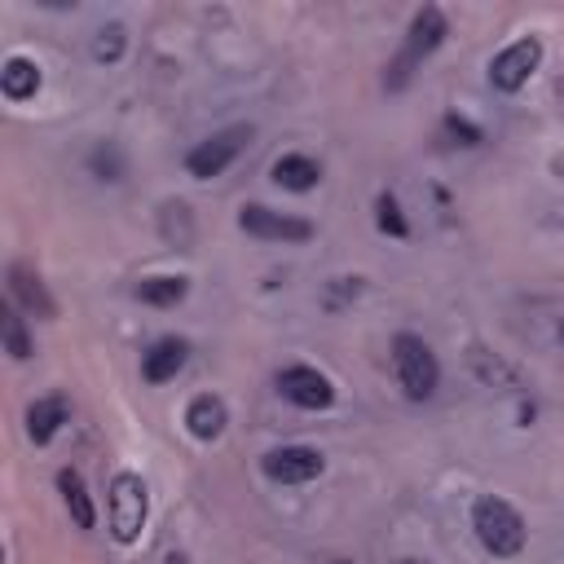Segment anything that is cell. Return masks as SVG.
<instances>
[{
  "instance_id": "obj_6",
  "label": "cell",
  "mask_w": 564,
  "mask_h": 564,
  "mask_svg": "<svg viewBox=\"0 0 564 564\" xmlns=\"http://www.w3.org/2000/svg\"><path fill=\"white\" fill-rule=\"evenodd\" d=\"M238 225L251 234V238H264V242H308L313 238V225L304 216H291V212H273L264 203H247L238 212Z\"/></svg>"
},
{
  "instance_id": "obj_7",
  "label": "cell",
  "mask_w": 564,
  "mask_h": 564,
  "mask_svg": "<svg viewBox=\"0 0 564 564\" xmlns=\"http://www.w3.org/2000/svg\"><path fill=\"white\" fill-rule=\"evenodd\" d=\"M538 62H542V44H538L533 35H524V40L507 44V48L489 62V84H494L498 93H516V88L529 84V75L538 70Z\"/></svg>"
},
{
  "instance_id": "obj_12",
  "label": "cell",
  "mask_w": 564,
  "mask_h": 564,
  "mask_svg": "<svg viewBox=\"0 0 564 564\" xmlns=\"http://www.w3.org/2000/svg\"><path fill=\"white\" fill-rule=\"evenodd\" d=\"M9 295H13L26 313H40V317H53V313H57L53 295L44 291V282H40V273H35L31 264H9Z\"/></svg>"
},
{
  "instance_id": "obj_20",
  "label": "cell",
  "mask_w": 564,
  "mask_h": 564,
  "mask_svg": "<svg viewBox=\"0 0 564 564\" xmlns=\"http://www.w3.org/2000/svg\"><path fill=\"white\" fill-rule=\"evenodd\" d=\"M88 167H93V172H97L101 181H119L128 163H123V150H119L115 141H101V145H97V150L88 154Z\"/></svg>"
},
{
  "instance_id": "obj_13",
  "label": "cell",
  "mask_w": 564,
  "mask_h": 564,
  "mask_svg": "<svg viewBox=\"0 0 564 564\" xmlns=\"http://www.w3.org/2000/svg\"><path fill=\"white\" fill-rule=\"evenodd\" d=\"M225 423H229V410H225V401H220L216 392H198V397L185 405V427H189L198 441H216V436L225 432Z\"/></svg>"
},
{
  "instance_id": "obj_16",
  "label": "cell",
  "mask_w": 564,
  "mask_h": 564,
  "mask_svg": "<svg viewBox=\"0 0 564 564\" xmlns=\"http://www.w3.org/2000/svg\"><path fill=\"white\" fill-rule=\"evenodd\" d=\"M0 88H4V97L9 101H26V97H35L40 93V66L31 62V57H4V66H0Z\"/></svg>"
},
{
  "instance_id": "obj_1",
  "label": "cell",
  "mask_w": 564,
  "mask_h": 564,
  "mask_svg": "<svg viewBox=\"0 0 564 564\" xmlns=\"http://www.w3.org/2000/svg\"><path fill=\"white\" fill-rule=\"evenodd\" d=\"M471 529H476V538H480V546L489 551V555H498V560H511V555H520L524 551V516L507 502V498H494V494H485V498H476V507H471Z\"/></svg>"
},
{
  "instance_id": "obj_18",
  "label": "cell",
  "mask_w": 564,
  "mask_h": 564,
  "mask_svg": "<svg viewBox=\"0 0 564 564\" xmlns=\"http://www.w3.org/2000/svg\"><path fill=\"white\" fill-rule=\"evenodd\" d=\"M0 335H4V352H9L13 361H26V357H31V335H26L22 313H18L13 304H4V313H0Z\"/></svg>"
},
{
  "instance_id": "obj_22",
  "label": "cell",
  "mask_w": 564,
  "mask_h": 564,
  "mask_svg": "<svg viewBox=\"0 0 564 564\" xmlns=\"http://www.w3.org/2000/svg\"><path fill=\"white\" fill-rule=\"evenodd\" d=\"M445 128H449L454 137H463V145H476V141H480V128H471V123H467V119H458V115H449V119H445Z\"/></svg>"
},
{
  "instance_id": "obj_14",
  "label": "cell",
  "mask_w": 564,
  "mask_h": 564,
  "mask_svg": "<svg viewBox=\"0 0 564 564\" xmlns=\"http://www.w3.org/2000/svg\"><path fill=\"white\" fill-rule=\"evenodd\" d=\"M57 494H62V502H66V511H70V520H75L79 529H93V524H97V507H93L88 485H84V476H79L75 467H62V471H57Z\"/></svg>"
},
{
  "instance_id": "obj_3",
  "label": "cell",
  "mask_w": 564,
  "mask_h": 564,
  "mask_svg": "<svg viewBox=\"0 0 564 564\" xmlns=\"http://www.w3.org/2000/svg\"><path fill=\"white\" fill-rule=\"evenodd\" d=\"M449 35V26H445V13L436 9V4H423L419 13H414V22H410V31H405V44H401V53H397V62L388 66L392 75H388V88H401L405 79H410V70L427 57V53H436L441 48V40Z\"/></svg>"
},
{
  "instance_id": "obj_24",
  "label": "cell",
  "mask_w": 564,
  "mask_h": 564,
  "mask_svg": "<svg viewBox=\"0 0 564 564\" xmlns=\"http://www.w3.org/2000/svg\"><path fill=\"white\" fill-rule=\"evenodd\" d=\"M560 344H564V322H560Z\"/></svg>"
},
{
  "instance_id": "obj_10",
  "label": "cell",
  "mask_w": 564,
  "mask_h": 564,
  "mask_svg": "<svg viewBox=\"0 0 564 564\" xmlns=\"http://www.w3.org/2000/svg\"><path fill=\"white\" fill-rule=\"evenodd\" d=\"M185 361H189V339L163 335L141 352V379L145 383H167V379H176L185 370Z\"/></svg>"
},
{
  "instance_id": "obj_2",
  "label": "cell",
  "mask_w": 564,
  "mask_h": 564,
  "mask_svg": "<svg viewBox=\"0 0 564 564\" xmlns=\"http://www.w3.org/2000/svg\"><path fill=\"white\" fill-rule=\"evenodd\" d=\"M392 366H397V379L405 388L410 401H427L441 383V366H436V352L423 344V335L414 330H401L392 339Z\"/></svg>"
},
{
  "instance_id": "obj_11",
  "label": "cell",
  "mask_w": 564,
  "mask_h": 564,
  "mask_svg": "<svg viewBox=\"0 0 564 564\" xmlns=\"http://www.w3.org/2000/svg\"><path fill=\"white\" fill-rule=\"evenodd\" d=\"M66 419H70V401H66V397H35V401L26 405V436H31L35 445H48V441L62 432Z\"/></svg>"
},
{
  "instance_id": "obj_9",
  "label": "cell",
  "mask_w": 564,
  "mask_h": 564,
  "mask_svg": "<svg viewBox=\"0 0 564 564\" xmlns=\"http://www.w3.org/2000/svg\"><path fill=\"white\" fill-rule=\"evenodd\" d=\"M278 392L300 410H326L335 401V383L313 366H286L278 370Z\"/></svg>"
},
{
  "instance_id": "obj_8",
  "label": "cell",
  "mask_w": 564,
  "mask_h": 564,
  "mask_svg": "<svg viewBox=\"0 0 564 564\" xmlns=\"http://www.w3.org/2000/svg\"><path fill=\"white\" fill-rule=\"evenodd\" d=\"M322 467H326V458L317 449H308V445H278V449H269L260 458V471L273 485H304V480L322 476Z\"/></svg>"
},
{
  "instance_id": "obj_4",
  "label": "cell",
  "mask_w": 564,
  "mask_h": 564,
  "mask_svg": "<svg viewBox=\"0 0 564 564\" xmlns=\"http://www.w3.org/2000/svg\"><path fill=\"white\" fill-rule=\"evenodd\" d=\"M145 511H150V494H145V480L137 471H119L110 480V533L115 542H137L141 538V524H145Z\"/></svg>"
},
{
  "instance_id": "obj_19",
  "label": "cell",
  "mask_w": 564,
  "mask_h": 564,
  "mask_svg": "<svg viewBox=\"0 0 564 564\" xmlns=\"http://www.w3.org/2000/svg\"><path fill=\"white\" fill-rule=\"evenodd\" d=\"M375 225H379L383 234H392V238H405V234H410V220L401 216V203H397L392 189H383V194L375 198Z\"/></svg>"
},
{
  "instance_id": "obj_23",
  "label": "cell",
  "mask_w": 564,
  "mask_h": 564,
  "mask_svg": "<svg viewBox=\"0 0 564 564\" xmlns=\"http://www.w3.org/2000/svg\"><path fill=\"white\" fill-rule=\"evenodd\" d=\"M163 564H189V560H185V555H176V551H172V555H167V560H163Z\"/></svg>"
},
{
  "instance_id": "obj_17",
  "label": "cell",
  "mask_w": 564,
  "mask_h": 564,
  "mask_svg": "<svg viewBox=\"0 0 564 564\" xmlns=\"http://www.w3.org/2000/svg\"><path fill=\"white\" fill-rule=\"evenodd\" d=\"M189 295V282L181 273H154V278H141L137 282V300L141 304H154V308H172Z\"/></svg>"
},
{
  "instance_id": "obj_21",
  "label": "cell",
  "mask_w": 564,
  "mask_h": 564,
  "mask_svg": "<svg viewBox=\"0 0 564 564\" xmlns=\"http://www.w3.org/2000/svg\"><path fill=\"white\" fill-rule=\"evenodd\" d=\"M123 44H128L123 26L110 22V26H101L97 40H93V57H97V62H119V57H123Z\"/></svg>"
},
{
  "instance_id": "obj_15",
  "label": "cell",
  "mask_w": 564,
  "mask_h": 564,
  "mask_svg": "<svg viewBox=\"0 0 564 564\" xmlns=\"http://www.w3.org/2000/svg\"><path fill=\"white\" fill-rule=\"evenodd\" d=\"M273 181L291 194H304L322 181V163L308 154H282V159H273Z\"/></svg>"
},
{
  "instance_id": "obj_5",
  "label": "cell",
  "mask_w": 564,
  "mask_h": 564,
  "mask_svg": "<svg viewBox=\"0 0 564 564\" xmlns=\"http://www.w3.org/2000/svg\"><path fill=\"white\" fill-rule=\"evenodd\" d=\"M247 141H251V123L220 128V132H212L207 141H198V145L185 154V172L198 176V181H212V176H220V172L242 154Z\"/></svg>"
}]
</instances>
